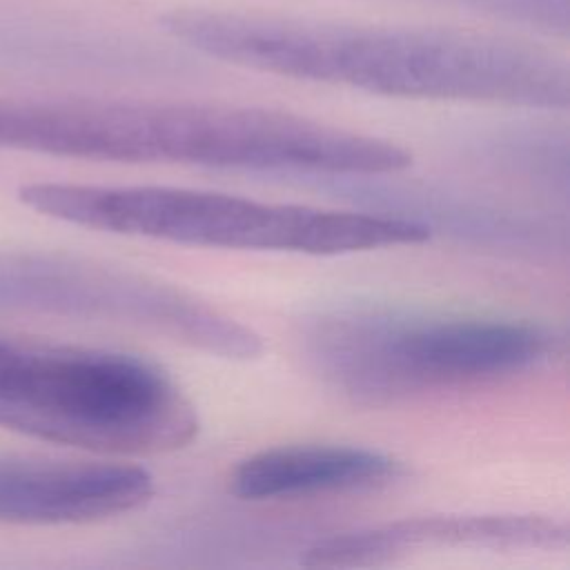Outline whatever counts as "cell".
Instances as JSON below:
<instances>
[{"mask_svg": "<svg viewBox=\"0 0 570 570\" xmlns=\"http://www.w3.org/2000/svg\"><path fill=\"white\" fill-rule=\"evenodd\" d=\"M481 158L530 185L566 200L568 131L546 122H512L481 134Z\"/></svg>", "mask_w": 570, "mask_h": 570, "instance_id": "11", "label": "cell"}, {"mask_svg": "<svg viewBox=\"0 0 570 570\" xmlns=\"http://www.w3.org/2000/svg\"><path fill=\"white\" fill-rule=\"evenodd\" d=\"M399 174L298 176L296 180L350 198L361 209L412 220L430 238L443 236L481 252L532 261L568 252V225L550 212L448 183L399 178Z\"/></svg>", "mask_w": 570, "mask_h": 570, "instance_id": "7", "label": "cell"}, {"mask_svg": "<svg viewBox=\"0 0 570 570\" xmlns=\"http://www.w3.org/2000/svg\"><path fill=\"white\" fill-rule=\"evenodd\" d=\"M566 521L532 512L425 514L336 532L314 541L301 557L307 568L385 566L430 550L537 552L566 550Z\"/></svg>", "mask_w": 570, "mask_h": 570, "instance_id": "8", "label": "cell"}, {"mask_svg": "<svg viewBox=\"0 0 570 570\" xmlns=\"http://www.w3.org/2000/svg\"><path fill=\"white\" fill-rule=\"evenodd\" d=\"M296 341L309 372L341 399L385 407L497 385L566 356L546 321L350 301L307 314Z\"/></svg>", "mask_w": 570, "mask_h": 570, "instance_id": "3", "label": "cell"}, {"mask_svg": "<svg viewBox=\"0 0 570 570\" xmlns=\"http://www.w3.org/2000/svg\"><path fill=\"white\" fill-rule=\"evenodd\" d=\"M546 36H568V0H445Z\"/></svg>", "mask_w": 570, "mask_h": 570, "instance_id": "12", "label": "cell"}, {"mask_svg": "<svg viewBox=\"0 0 570 570\" xmlns=\"http://www.w3.org/2000/svg\"><path fill=\"white\" fill-rule=\"evenodd\" d=\"M0 149L289 176L394 174L405 147L307 116L220 102L0 98Z\"/></svg>", "mask_w": 570, "mask_h": 570, "instance_id": "2", "label": "cell"}, {"mask_svg": "<svg viewBox=\"0 0 570 570\" xmlns=\"http://www.w3.org/2000/svg\"><path fill=\"white\" fill-rule=\"evenodd\" d=\"M401 459L350 443H283L240 459L227 488L240 501H305L316 497L363 494L405 479Z\"/></svg>", "mask_w": 570, "mask_h": 570, "instance_id": "10", "label": "cell"}, {"mask_svg": "<svg viewBox=\"0 0 570 570\" xmlns=\"http://www.w3.org/2000/svg\"><path fill=\"white\" fill-rule=\"evenodd\" d=\"M176 42L227 65L387 98L570 105L563 58L508 36L176 7L160 16Z\"/></svg>", "mask_w": 570, "mask_h": 570, "instance_id": "1", "label": "cell"}, {"mask_svg": "<svg viewBox=\"0 0 570 570\" xmlns=\"http://www.w3.org/2000/svg\"><path fill=\"white\" fill-rule=\"evenodd\" d=\"M0 428L98 454L156 456L187 448L200 419L142 356L0 338Z\"/></svg>", "mask_w": 570, "mask_h": 570, "instance_id": "5", "label": "cell"}, {"mask_svg": "<svg viewBox=\"0 0 570 570\" xmlns=\"http://www.w3.org/2000/svg\"><path fill=\"white\" fill-rule=\"evenodd\" d=\"M0 314L122 325L227 361L265 347L249 325L174 283L73 254H0Z\"/></svg>", "mask_w": 570, "mask_h": 570, "instance_id": "6", "label": "cell"}, {"mask_svg": "<svg viewBox=\"0 0 570 570\" xmlns=\"http://www.w3.org/2000/svg\"><path fill=\"white\" fill-rule=\"evenodd\" d=\"M154 494L151 472L134 463L0 454V523L7 525L105 521Z\"/></svg>", "mask_w": 570, "mask_h": 570, "instance_id": "9", "label": "cell"}, {"mask_svg": "<svg viewBox=\"0 0 570 570\" xmlns=\"http://www.w3.org/2000/svg\"><path fill=\"white\" fill-rule=\"evenodd\" d=\"M18 198L33 212L118 236L191 247L338 256L421 245L430 234L370 209H325L163 185L31 183Z\"/></svg>", "mask_w": 570, "mask_h": 570, "instance_id": "4", "label": "cell"}]
</instances>
